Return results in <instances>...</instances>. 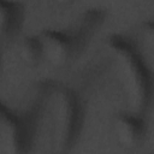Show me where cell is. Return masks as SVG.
Listing matches in <instances>:
<instances>
[{
	"mask_svg": "<svg viewBox=\"0 0 154 154\" xmlns=\"http://www.w3.org/2000/svg\"><path fill=\"white\" fill-rule=\"evenodd\" d=\"M108 49L129 102L137 109H142L152 95V79L146 65L134 47L118 37L108 42Z\"/></svg>",
	"mask_w": 154,
	"mask_h": 154,
	"instance_id": "6da1fadb",
	"label": "cell"
},
{
	"mask_svg": "<svg viewBox=\"0 0 154 154\" xmlns=\"http://www.w3.org/2000/svg\"><path fill=\"white\" fill-rule=\"evenodd\" d=\"M51 120L54 147L66 152L79 135L83 123L81 101L69 88H58L51 95Z\"/></svg>",
	"mask_w": 154,
	"mask_h": 154,
	"instance_id": "7a4b0ae2",
	"label": "cell"
},
{
	"mask_svg": "<svg viewBox=\"0 0 154 154\" xmlns=\"http://www.w3.org/2000/svg\"><path fill=\"white\" fill-rule=\"evenodd\" d=\"M0 146L2 154H29L31 131L28 123L17 113L1 107Z\"/></svg>",
	"mask_w": 154,
	"mask_h": 154,
	"instance_id": "3957f363",
	"label": "cell"
},
{
	"mask_svg": "<svg viewBox=\"0 0 154 154\" xmlns=\"http://www.w3.org/2000/svg\"><path fill=\"white\" fill-rule=\"evenodd\" d=\"M40 40L43 47L45 60L58 67L67 64L78 47V41H73L70 35L57 30L43 31L40 35Z\"/></svg>",
	"mask_w": 154,
	"mask_h": 154,
	"instance_id": "277c9868",
	"label": "cell"
},
{
	"mask_svg": "<svg viewBox=\"0 0 154 154\" xmlns=\"http://www.w3.org/2000/svg\"><path fill=\"white\" fill-rule=\"evenodd\" d=\"M114 135L125 148L138 147L146 137V123L135 113H119L113 123Z\"/></svg>",
	"mask_w": 154,
	"mask_h": 154,
	"instance_id": "5b68a950",
	"label": "cell"
},
{
	"mask_svg": "<svg viewBox=\"0 0 154 154\" xmlns=\"http://www.w3.org/2000/svg\"><path fill=\"white\" fill-rule=\"evenodd\" d=\"M18 55L20 60L29 67H35L45 60L43 47L40 36H26L19 41Z\"/></svg>",
	"mask_w": 154,
	"mask_h": 154,
	"instance_id": "8992f818",
	"label": "cell"
},
{
	"mask_svg": "<svg viewBox=\"0 0 154 154\" xmlns=\"http://www.w3.org/2000/svg\"><path fill=\"white\" fill-rule=\"evenodd\" d=\"M20 10L16 4L1 1L0 2V23L1 31L6 36H12L20 26Z\"/></svg>",
	"mask_w": 154,
	"mask_h": 154,
	"instance_id": "52a82bcc",
	"label": "cell"
},
{
	"mask_svg": "<svg viewBox=\"0 0 154 154\" xmlns=\"http://www.w3.org/2000/svg\"><path fill=\"white\" fill-rule=\"evenodd\" d=\"M141 32H142V37L146 45L150 49H154V20L144 22L142 25Z\"/></svg>",
	"mask_w": 154,
	"mask_h": 154,
	"instance_id": "ba28073f",
	"label": "cell"
},
{
	"mask_svg": "<svg viewBox=\"0 0 154 154\" xmlns=\"http://www.w3.org/2000/svg\"><path fill=\"white\" fill-rule=\"evenodd\" d=\"M149 154H154V153H149Z\"/></svg>",
	"mask_w": 154,
	"mask_h": 154,
	"instance_id": "9c48e42d",
	"label": "cell"
}]
</instances>
